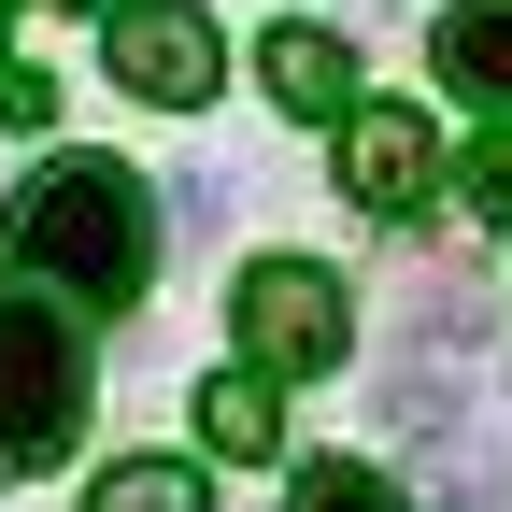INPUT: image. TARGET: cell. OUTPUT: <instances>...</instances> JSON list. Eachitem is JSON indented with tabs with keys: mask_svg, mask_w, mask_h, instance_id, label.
<instances>
[{
	"mask_svg": "<svg viewBox=\"0 0 512 512\" xmlns=\"http://www.w3.org/2000/svg\"><path fill=\"white\" fill-rule=\"evenodd\" d=\"M470 200L512 228V114H498V143H470Z\"/></svg>",
	"mask_w": 512,
	"mask_h": 512,
	"instance_id": "13",
	"label": "cell"
},
{
	"mask_svg": "<svg viewBox=\"0 0 512 512\" xmlns=\"http://www.w3.org/2000/svg\"><path fill=\"white\" fill-rule=\"evenodd\" d=\"M86 512H214V498H200V470H185V456H128V470L86 484Z\"/></svg>",
	"mask_w": 512,
	"mask_h": 512,
	"instance_id": "9",
	"label": "cell"
},
{
	"mask_svg": "<svg viewBox=\"0 0 512 512\" xmlns=\"http://www.w3.org/2000/svg\"><path fill=\"white\" fill-rule=\"evenodd\" d=\"M427 185H441V143L413 114H356L342 100V200L370 214V228H413L427 214Z\"/></svg>",
	"mask_w": 512,
	"mask_h": 512,
	"instance_id": "5",
	"label": "cell"
},
{
	"mask_svg": "<svg viewBox=\"0 0 512 512\" xmlns=\"http://www.w3.org/2000/svg\"><path fill=\"white\" fill-rule=\"evenodd\" d=\"M256 86H271V114H299V128H342V86H356V57H342V29L285 15L271 43H256Z\"/></svg>",
	"mask_w": 512,
	"mask_h": 512,
	"instance_id": "6",
	"label": "cell"
},
{
	"mask_svg": "<svg viewBox=\"0 0 512 512\" xmlns=\"http://www.w3.org/2000/svg\"><path fill=\"white\" fill-rule=\"evenodd\" d=\"M285 512H399V484H384V470H356V456H313V470L285 484Z\"/></svg>",
	"mask_w": 512,
	"mask_h": 512,
	"instance_id": "11",
	"label": "cell"
},
{
	"mask_svg": "<svg viewBox=\"0 0 512 512\" xmlns=\"http://www.w3.org/2000/svg\"><path fill=\"white\" fill-rule=\"evenodd\" d=\"M100 57H114V86L128 100H157V114H200L214 100V15H185V0H100Z\"/></svg>",
	"mask_w": 512,
	"mask_h": 512,
	"instance_id": "4",
	"label": "cell"
},
{
	"mask_svg": "<svg viewBox=\"0 0 512 512\" xmlns=\"http://www.w3.org/2000/svg\"><path fill=\"white\" fill-rule=\"evenodd\" d=\"M15 271L57 285V299H86V313H128L157 285V185L143 171H114V157H43L15 185Z\"/></svg>",
	"mask_w": 512,
	"mask_h": 512,
	"instance_id": "1",
	"label": "cell"
},
{
	"mask_svg": "<svg viewBox=\"0 0 512 512\" xmlns=\"http://www.w3.org/2000/svg\"><path fill=\"white\" fill-rule=\"evenodd\" d=\"M43 114H57V86H43V72H0V128H43Z\"/></svg>",
	"mask_w": 512,
	"mask_h": 512,
	"instance_id": "14",
	"label": "cell"
},
{
	"mask_svg": "<svg viewBox=\"0 0 512 512\" xmlns=\"http://www.w3.org/2000/svg\"><path fill=\"white\" fill-rule=\"evenodd\" d=\"M413 342L470 356V342H484V285H470V271H427V285H413Z\"/></svg>",
	"mask_w": 512,
	"mask_h": 512,
	"instance_id": "10",
	"label": "cell"
},
{
	"mask_svg": "<svg viewBox=\"0 0 512 512\" xmlns=\"http://www.w3.org/2000/svg\"><path fill=\"white\" fill-rule=\"evenodd\" d=\"M342 271H313V256H256L242 271V356L271 370V384H313V370H342Z\"/></svg>",
	"mask_w": 512,
	"mask_h": 512,
	"instance_id": "3",
	"label": "cell"
},
{
	"mask_svg": "<svg viewBox=\"0 0 512 512\" xmlns=\"http://www.w3.org/2000/svg\"><path fill=\"white\" fill-rule=\"evenodd\" d=\"M72 427H86V342H72V313L0 299V484L57 470Z\"/></svg>",
	"mask_w": 512,
	"mask_h": 512,
	"instance_id": "2",
	"label": "cell"
},
{
	"mask_svg": "<svg viewBox=\"0 0 512 512\" xmlns=\"http://www.w3.org/2000/svg\"><path fill=\"white\" fill-rule=\"evenodd\" d=\"M384 427L441 441V427H456V384H441V370H399V384H384Z\"/></svg>",
	"mask_w": 512,
	"mask_h": 512,
	"instance_id": "12",
	"label": "cell"
},
{
	"mask_svg": "<svg viewBox=\"0 0 512 512\" xmlns=\"http://www.w3.org/2000/svg\"><path fill=\"white\" fill-rule=\"evenodd\" d=\"M427 57H441V86H456V100L512 114V0H456V15L427 29Z\"/></svg>",
	"mask_w": 512,
	"mask_h": 512,
	"instance_id": "7",
	"label": "cell"
},
{
	"mask_svg": "<svg viewBox=\"0 0 512 512\" xmlns=\"http://www.w3.org/2000/svg\"><path fill=\"white\" fill-rule=\"evenodd\" d=\"M200 441L228 470H256V456H285V413H271V370H214L200 384Z\"/></svg>",
	"mask_w": 512,
	"mask_h": 512,
	"instance_id": "8",
	"label": "cell"
}]
</instances>
